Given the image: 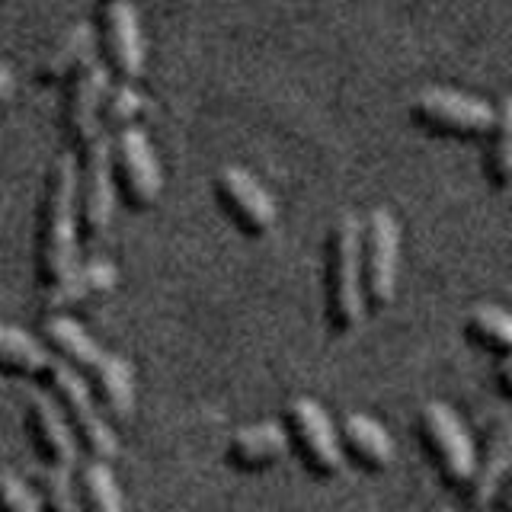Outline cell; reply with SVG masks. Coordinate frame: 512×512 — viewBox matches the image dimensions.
Wrapping results in <instances>:
<instances>
[{"instance_id":"f1b7e54d","label":"cell","mask_w":512,"mask_h":512,"mask_svg":"<svg viewBox=\"0 0 512 512\" xmlns=\"http://www.w3.org/2000/svg\"><path fill=\"white\" fill-rule=\"evenodd\" d=\"M496 506H500V512H512V471H509L506 480H503L500 496H496Z\"/></svg>"},{"instance_id":"3957f363","label":"cell","mask_w":512,"mask_h":512,"mask_svg":"<svg viewBox=\"0 0 512 512\" xmlns=\"http://www.w3.org/2000/svg\"><path fill=\"white\" fill-rule=\"evenodd\" d=\"M362 221L343 212L330 224L324 247V317L333 336H346L362 324V263H359Z\"/></svg>"},{"instance_id":"f546056e","label":"cell","mask_w":512,"mask_h":512,"mask_svg":"<svg viewBox=\"0 0 512 512\" xmlns=\"http://www.w3.org/2000/svg\"><path fill=\"white\" fill-rule=\"evenodd\" d=\"M442 512H455V509H442ZM468 512H487V509H468Z\"/></svg>"},{"instance_id":"52a82bcc","label":"cell","mask_w":512,"mask_h":512,"mask_svg":"<svg viewBox=\"0 0 512 512\" xmlns=\"http://www.w3.org/2000/svg\"><path fill=\"white\" fill-rule=\"evenodd\" d=\"M116 205V135L100 128L84 144L80 164V244L93 247L106 237Z\"/></svg>"},{"instance_id":"cb8c5ba5","label":"cell","mask_w":512,"mask_h":512,"mask_svg":"<svg viewBox=\"0 0 512 512\" xmlns=\"http://www.w3.org/2000/svg\"><path fill=\"white\" fill-rule=\"evenodd\" d=\"M36 487H39L42 512H84V506H80L74 471L42 468L39 477H36Z\"/></svg>"},{"instance_id":"9a60e30c","label":"cell","mask_w":512,"mask_h":512,"mask_svg":"<svg viewBox=\"0 0 512 512\" xmlns=\"http://www.w3.org/2000/svg\"><path fill=\"white\" fill-rule=\"evenodd\" d=\"M119 282V272L109 260H87L84 266H77L74 272L64 282L45 288V298H42V308L45 314H71L84 304L96 301V298H106L112 288Z\"/></svg>"},{"instance_id":"8fae6325","label":"cell","mask_w":512,"mask_h":512,"mask_svg":"<svg viewBox=\"0 0 512 512\" xmlns=\"http://www.w3.org/2000/svg\"><path fill=\"white\" fill-rule=\"evenodd\" d=\"M26 432L32 445H36L39 458L45 461V468H61V471H74L80 445L77 436L68 423V416L61 413L58 400L48 391H32L26 397Z\"/></svg>"},{"instance_id":"e0dca14e","label":"cell","mask_w":512,"mask_h":512,"mask_svg":"<svg viewBox=\"0 0 512 512\" xmlns=\"http://www.w3.org/2000/svg\"><path fill=\"white\" fill-rule=\"evenodd\" d=\"M288 452V436L285 426L279 423H253L237 429L228 439L224 448V458L234 471L256 474V471H269L272 464H279Z\"/></svg>"},{"instance_id":"44dd1931","label":"cell","mask_w":512,"mask_h":512,"mask_svg":"<svg viewBox=\"0 0 512 512\" xmlns=\"http://www.w3.org/2000/svg\"><path fill=\"white\" fill-rule=\"evenodd\" d=\"M93 45H96V32L90 23H77L71 26L64 36L52 45V52H48L42 61H39V80H58L68 71H80L84 64L93 61Z\"/></svg>"},{"instance_id":"4316f807","label":"cell","mask_w":512,"mask_h":512,"mask_svg":"<svg viewBox=\"0 0 512 512\" xmlns=\"http://www.w3.org/2000/svg\"><path fill=\"white\" fill-rule=\"evenodd\" d=\"M16 90V77H13V68L7 61H0V106H4Z\"/></svg>"},{"instance_id":"603a6c76","label":"cell","mask_w":512,"mask_h":512,"mask_svg":"<svg viewBox=\"0 0 512 512\" xmlns=\"http://www.w3.org/2000/svg\"><path fill=\"white\" fill-rule=\"evenodd\" d=\"M484 170L496 189L512 186V93H506L500 100V109H496V125L490 132Z\"/></svg>"},{"instance_id":"7a4b0ae2","label":"cell","mask_w":512,"mask_h":512,"mask_svg":"<svg viewBox=\"0 0 512 512\" xmlns=\"http://www.w3.org/2000/svg\"><path fill=\"white\" fill-rule=\"evenodd\" d=\"M80 250V170L71 151H61L48 170L42 218H39V250L36 272L39 285L52 288L77 269Z\"/></svg>"},{"instance_id":"2e32d148","label":"cell","mask_w":512,"mask_h":512,"mask_svg":"<svg viewBox=\"0 0 512 512\" xmlns=\"http://www.w3.org/2000/svg\"><path fill=\"white\" fill-rule=\"evenodd\" d=\"M103 20H106V48L112 68L125 77V84H132L144 71V39H141L138 13L128 0H109Z\"/></svg>"},{"instance_id":"277c9868","label":"cell","mask_w":512,"mask_h":512,"mask_svg":"<svg viewBox=\"0 0 512 512\" xmlns=\"http://www.w3.org/2000/svg\"><path fill=\"white\" fill-rule=\"evenodd\" d=\"M39 381L45 384V391L58 400L61 413L68 416L80 452L90 461H106V464L119 455L116 432H112V423L103 416L100 400H96L90 381L84 375L74 372L68 362L52 359V365L45 368V375Z\"/></svg>"},{"instance_id":"8992f818","label":"cell","mask_w":512,"mask_h":512,"mask_svg":"<svg viewBox=\"0 0 512 512\" xmlns=\"http://www.w3.org/2000/svg\"><path fill=\"white\" fill-rule=\"evenodd\" d=\"M359 263H362V298L365 311H384L397 298L400 279V224L388 208H372L362 221L359 240Z\"/></svg>"},{"instance_id":"6da1fadb","label":"cell","mask_w":512,"mask_h":512,"mask_svg":"<svg viewBox=\"0 0 512 512\" xmlns=\"http://www.w3.org/2000/svg\"><path fill=\"white\" fill-rule=\"evenodd\" d=\"M42 343L52 349V356L68 362L80 372L100 400L106 420L125 423L135 410V372L132 362L106 352L93 336L68 314H52L42 324Z\"/></svg>"},{"instance_id":"30bf717a","label":"cell","mask_w":512,"mask_h":512,"mask_svg":"<svg viewBox=\"0 0 512 512\" xmlns=\"http://www.w3.org/2000/svg\"><path fill=\"white\" fill-rule=\"evenodd\" d=\"M221 212L244 237H266L276 224V202L244 167H221L215 176Z\"/></svg>"},{"instance_id":"7402d4cb","label":"cell","mask_w":512,"mask_h":512,"mask_svg":"<svg viewBox=\"0 0 512 512\" xmlns=\"http://www.w3.org/2000/svg\"><path fill=\"white\" fill-rule=\"evenodd\" d=\"M77 493L84 512H125L122 493L106 461H84L77 471Z\"/></svg>"},{"instance_id":"d4e9b609","label":"cell","mask_w":512,"mask_h":512,"mask_svg":"<svg viewBox=\"0 0 512 512\" xmlns=\"http://www.w3.org/2000/svg\"><path fill=\"white\" fill-rule=\"evenodd\" d=\"M141 109H144V96L132 87V84H119V87H112L109 96H106V103H103V128L112 135V132H122V128H132L135 119L141 116Z\"/></svg>"},{"instance_id":"ac0fdd59","label":"cell","mask_w":512,"mask_h":512,"mask_svg":"<svg viewBox=\"0 0 512 512\" xmlns=\"http://www.w3.org/2000/svg\"><path fill=\"white\" fill-rule=\"evenodd\" d=\"M340 448L359 471H368V474H381L394 461L391 436L384 432L381 423H375L372 416H365V413H346L343 416Z\"/></svg>"},{"instance_id":"7c38bea8","label":"cell","mask_w":512,"mask_h":512,"mask_svg":"<svg viewBox=\"0 0 512 512\" xmlns=\"http://www.w3.org/2000/svg\"><path fill=\"white\" fill-rule=\"evenodd\" d=\"M116 183L122 189V199L132 208L154 205L160 186H164L157 154L138 125L122 128L116 135Z\"/></svg>"},{"instance_id":"ffe728a7","label":"cell","mask_w":512,"mask_h":512,"mask_svg":"<svg viewBox=\"0 0 512 512\" xmlns=\"http://www.w3.org/2000/svg\"><path fill=\"white\" fill-rule=\"evenodd\" d=\"M464 336L477 349L512 359V311L500 304H474L464 317Z\"/></svg>"},{"instance_id":"4fadbf2b","label":"cell","mask_w":512,"mask_h":512,"mask_svg":"<svg viewBox=\"0 0 512 512\" xmlns=\"http://www.w3.org/2000/svg\"><path fill=\"white\" fill-rule=\"evenodd\" d=\"M512 471V416L496 420L487 432L484 452L477 455V468L464 496L471 509H490L500 496L506 474Z\"/></svg>"},{"instance_id":"484cf974","label":"cell","mask_w":512,"mask_h":512,"mask_svg":"<svg viewBox=\"0 0 512 512\" xmlns=\"http://www.w3.org/2000/svg\"><path fill=\"white\" fill-rule=\"evenodd\" d=\"M0 512H42L39 496L16 474H0Z\"/></svg>"},{"instance_id":"83f0119b","label":"cell","mask_w":512,"mask_h":512,"mask_svg":"<svg viewBox=\"0 0 512 512\" xmlns=\"http://www.w3.org/2000/svg\"><path fill=\"white\" fill-rule=\"evenodd\" d=\"M496 384H500V391L512 400V359H503L500 368H496Z\"/></svg>"},{"instance_id":"d6986e66","label":"cell","mask_w":512,"mask_h":512,"mask_svg":"<svg viewBox=\"0 0 512 512\" xmlns=\"http://www.w3.org/2000/svg\"><path fill=\"white\" fill-rule=\"evenodd\" d=\"M52 349L39 336H32L20 327L0 324V372L16 378H42L52 365Z\"/></svg>"},{"instance_id":"9c48e42d","label":"cell","mask_w":512,"mask_h":512,"mask_svg":"<svg viewBox=\"0 0 512 512\" xmlns=\"http://www.w3.org/2000/svg\"><path fill=\"white\" fill-rule=\"evenodd\" d=\"M410 116L426 132L448 138H480L490 135L496 125V109L487 100L442 87H426L416 93L410 103Z\"/></svg>"},{"instance_id":"5bb4252c","label":"cell","mask_w":512,"mask_h":512,"mask_svg":"<svg viewBox=\"0 0 512 512\" xmlns=\"http://www.w3.org/2000/svg\"><path fill=\"white\" fill-rule=\"evenodd\" d=\"M109 96V68L103 61H90L84 64V68L77 71V80L71 87V100H68V116H64V122H68V135L71 141H77L80 148L100 132L103 122V103Z\"/></svg>"},{"instance_id":"5b68a950","label":"cell","mask_w":512,"mask_h":512,"mask_svg":"<svg viewBox=\"0 0 512 512\" xmlns=\"http://www.w3.org/2000/svg\"><path fill=\"white\" fill-rule=\"evenodd\" d=\"M413 429H416V439L423 445V452L436 464V474L445 484L455 490H468L474 468H477V448H474L471 432L458 420V413L452 407L439 404V400H429V404H423L420 413H416Z\"/></svg>"},{"instance_id":"ba28073f","label":"cell","mask_w":512,"mask_h":512,"mask_svg":"<svg viewBox=\"0 0 512 512\" xmlns=\"http://www.w3.org/2000/svg\"><path fill=\"white\" fill-rule=\"evenodd\" d=\"M285 436L304 471L317 480H330L343 471V448L340 432L333 429L327 410L311 397H295L285 407Z\"/></svg>"}]
</instances>
